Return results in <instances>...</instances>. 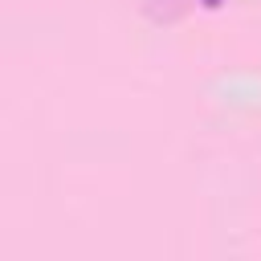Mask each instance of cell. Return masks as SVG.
Here are the masks:
<instances>
[{
    "mask_svg": "<svg viewBox=\"0 0 261 261\" xmlns=\"http://www.w3.org/2000/svg\"><path fill=\"white\" fill-rule=\"evenodd\" d=\"M200 4H204V8H220L224 0H200Z\"/></svg>",
    "mask_w": 261,
    "mask_h": 261,
    "instance_id": "cell-1",
    "label": "cell"
}]
</instances>
